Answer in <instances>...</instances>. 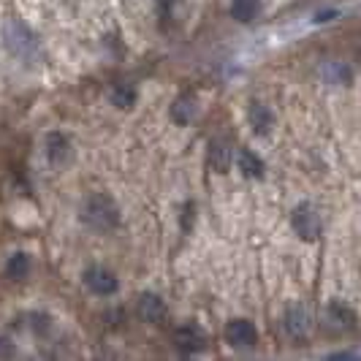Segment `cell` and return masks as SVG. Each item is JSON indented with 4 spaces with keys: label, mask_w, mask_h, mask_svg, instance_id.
<instances>
[{
    "label": "cell",
    "mask_w": 361,
    "mask_h": 361,
    "mask_svg": "<svg viewBox=\"0 0 361 361\" xmlns=\"http://www.w3.org/2000/svg\"><path fill=\"white\" fill-rule=\"evenodd\" d=\"M8 356H14V345L6 337H0V359H8Z\"/></svg>",
    "instance_id": "19"
},
{
    "label": "cell",
    "mask_w": 361,
    "mask_h": 361,
    "mask_svg": "<svg viewBox=\"0 0 361 361\" xmlns=\"http://www.w3.org/2000/svg\"><path fill=\"white\" fill-rule=\"evenodd\" d=\"M6 44H8V49L14 57L19 60H25V63H33L38 60V41L36 36L22 25L17 19H11L8 25H6Z\"/></svg>",
    "instance_id": "2"
},
{
    "label": "cell",
    "mask_w": 361,
    "mask_h": 361,
    "mask_svg": "<svg viewBox=\"0 0 361 361\" xmlns=\"http://www.w3.org/2000/svg\"><path fill=\"white\" fill-rule=\"evenodd\" d=\"M258 8H261L258 0H234V3H231V14H234L239 22H250V19L258 14Z\"/></svg>",
    "instance_id": "18"
},
{
    "label": "cell",
    "mask_w": 361,
    "mask_h": 361,
    "mask_svg": "<svg viewBox=\"0 0 361 361\" xmlns=\"http://www.w3.org/2000/svg\"><path fill=\"white\" fill-rule=\"evenodd\" d=\"M6 274L11 280H25L30 274V255L27 253H14L6 264Z\"/></svg>",
    "instance_id": "16"
},
{
    "label": "cell",
    "mask_w": 361,
    "mask_h": 361,
    "mask_svg": "<svg viewBox=\"0 0 361 361\" xmlns=\"http://www.w3.org/2000/svg\"><path fill=\"white\" fill-rule=\"evenodd\" d=\"M174 340H177V345H180L185 353H193V350H201V348H204V334H201L199 329H193V326L177 329Z\"/></svg>",
    "instance_id": "14"
},
{
    "label": "cell",
    "mask_w": 361,
    "mask_h": 361,
    "mask_svg": "<svg viewBox=\"0 0 361 361\" xmlns=\"http://www.w3.org/2000/svg\"><path fill=\"white\" fill-rule=\"evenodd\" d=\"M136 315L147 324H161L166 318V305L158 293H142L136 302Z\"/></svg>",
    "instance_id": "8"
},
{
    "label": "cell",
    "mask_w": 361,
    "mask_h": 361,
    "mask_svg": "<svg viewBox=\"0 0 361 361\" xmlns=\"http://www.w3.org/2000/svg\"><path fill=\"white\" fill-rule=\"evenodd\" d=\"M321 76H324L326 82H331V85H348L350 82V68L343 66V63H324L321 66Z\"/></svg>",
    "instance_id": "15"
},
{
    "label": "cell",
    "mask_w": 361,
    "mask_h": 361,
    "mask_svg": "<svg viewBox=\"0 0 361 361\" xmlns=\"http://www.w3.org/2000/svg\"><path fill=\"white\" fill-rule=\"evenodd\" d=\"M236 163H239L245 177H250V180H261L264 177V161L258 155H253L250 149H239L236 152Z\"/></svg>",
    "instance_id": "13"
},
{
    "label": "cell",
    "mask_w": 361,
    "mask_h": 361,
    "mask_svg": "<svg viewBox=\"0 0 361 361\" xmlns=\"http://www.w3.org/2000/svg\"><path fill=\"white\" fill-rule=\"evenodd\" d=\"M231 145L226 142V139H212L209 142V155H207V161H209V169L217 171V174H226L228 169H231Z\"/></svg>",
    "instance_id": "9"
},
{
    "label": "cell",
    "mask_w": 361,
    "mask_h": 361,
    "mask_svg": "<svg viewBox=\"0 0 361 361\" xmlns=\"http://www.w3.org/2000/svg\"><path fill=\"white\" fill-rule=\"evenodd\" d=\"M326 324L334 331H345V329H350L356 324V315H353L350 307H345L343 302H331L329 310H326Z\"/></svg>",
    "instance_id": "11"
},
{
    "label": "cell",
    "mask_w": 361,
    "mask_h": 361,
    "mask_svg": "<svg viewBox=\"0 0 361 361\" xmlns=\"http://www.w3.org/2000/svg\"><path fill=\"white\" fill-rule=\"evenodd\" d=\"M247 117H250V126L258 136H264V133H269L271 126H274V114H271V109L267 104H253L250 111H247Z\"/></svg>",
    "instance_id": "12"
},
{
    "label": "cell",
    "mask_w": 361,
    "mask_h": 361,
    "mask_svg": "<svg viewBox=\"0 0 361 361\" xmlns=\"http://www.w3.org/2000/svg\"><path fill=\"white\" fill-rule=\"evenodd\" d=\"M85 286L98 293V296H111L117 290V277L109 269H101V267H92V269L85 271Z\"/></svg>",
    "instance_id": "7"
},
{
    "label": "cell",
    "mask_w": 361,
    "mask_h": 361,
    "mask_svg": "<svg viewBox=\"0 0 361 361\" xmlns=\"http://www.w3.org/2000/svg\"><path fill=\"white\" fill-rule=\"evenodd\" d=\"M196 117H199V101H196V95H180L171 104V120L177 126H190Z\"/></svg>",
    "instance_id": "10"
},
{
    "label": "cell",
    "mask_w": 361,
    "mask_h": 361,
    "mask_svg": "<svg viewBox=\"0 0 361 361\" xmlns=\"http://www.w3.org/2000/svg\"><path fill=\"white\" fill-rule=\"evenodd\" d=\"M111 104L120 109H130L133 104H136V87L133 85H114L111 87Z\"/></svg>",
    "instance_id": "17"
},
{
    "label": "cell",
    "mask_w": 361,
    "mask_h": 361,
    "mask_svg": "<svg viewBox=\"0 0 361 361\" xmlns=\"http://www.w3.org/2000/svg\"><path fill=\"white\" fill-rule=\"evenodd\" d=\"M226 340L234 348H250L258 340V331H255V326L250 321L236 318V321H228V326H226Z\"/></svg>",
    "instance_id": "6"
},
{
    "label": "cell",
    "mask_w": 361,
    "mask_h": 361,
    "mask_svg": "<svg viewBox=\"0 0 361 361\" xmlns=\"http://www.w3.org/2000/svg\"><path fill=\"white\" fill-rule=\"evenodd\" d=\"M337 17V11H321L318 17H315V22H329V19Z\"/></svg>",
    "instance_id": "21"
},
{
    "label": "cell",
    "mask_w": 361,
    "mask_h": 361,
    "mask_svg": "<svg viewBox=\"0 0 361 361\" xmlns=\"http://www.w3.org/2000/svg\"><path fill=\"white\" fill-rule=\"evenodd\" d=\"M283 326H286V331H288L290 337L302 340V337H307L310 329H312V315H310V310L305 307V305H290V307L286 310Z\"/></svg>",
    "instance_id": "4"
},
{
    "label": "cell",
    "mask_w": 361,
    "mask_h": 361,
    "mask_svg": "<svg viewBox=\"0 0 361 361\" xmlns=\"http://www.w3.org/2000/svg\"><path fill=\"white\" fill-rule=\"evenodd\" d=\"M290 226H293V231L302 236L305 242H315L318 236H321V215H318V209L312 207V204H299L293 212H290Z\"/></svg>",
    "instance_id": "3"
},
{
    "label": "cell",
    "mask_w": 361,
    "mask_h": 361,
    "mask_svg": "<svg viewBox=\"0 0 361 361\" xmlns=\"http://www.w3.org/2000/svg\"><path fill=\"white\" fill-rule=\"evenodd\" d=\"M82 220L95 231H111L120 223V209L109 196H90L82 204Z\"/></svg>",
    "instance_id": "1"
},
{
    "label": "cell",
    "mask_w": 361,
    "mask_h": 361,
    "mask_svg": "<svg viewBox=\"0 0 361 361\" xmlns=\"http://www.w3.org/2000/svg\"><path fill=\"white\" fill-rule=\"evenodd\" d=\"M44 145H47V158H49V163L57 166V169H63V166H68V163L73 161V147H71V142H68V136H63V133H49Z\"/></svg>",
    "instance_id": "5"
},
{
    "label": "cell",
    "mask_w": 361,
    "mask_h": 361,
    "mask_svg": "<svg viewBox=\"0 0 361 361\" xmlns=\"http://www.w3.org/2000/svg\"><path fill=\"white\" fill-rule=\"evenodd\" d=\"M171 3H174V0H158V11H161V17H169V14H171Z\"/></svg>",
    "instance_id": "20"
}]
</instances>
